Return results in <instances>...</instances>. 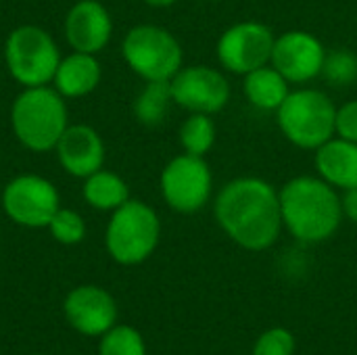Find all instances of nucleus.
<instances>
[{"instance_id":"b1692460","label":"nucleus","mask_w":357,"mask_h":355,"mask_svg":"<svg viewBox=\"0 0 357 355\" xmlns=\"http://www.w3.org/2000/svg\"><path fill=\"white\" fill-rule=\"evenodd\" d=\"M322 73L335 86H349L357 80V56L351 50L326 52Z\"/></svg>"},{"instance_id":"0eeeda50","label":"nucleus","mask_w":357,"mask_h":355,"mask_svg":"<svg viewBox=\"0 0 357 355\" xmlns=\"http://www.w3.org/2000/svg\"><path fill=\"white\" fill-rule=\"evenodd\" d=\"M121 54L128 67L144 82H169L182 69V46L176 36L159 25H136L123 42Z\"/></svg>"},{"instance_id":"f03ea898","label":"nucleus","mask_w":357,"mask_h":355,"mask_svg":"<svg viewBox=\"0 0 357 355\" xmlns=\"http://www.w3.org/2000/svg\"><path fill=\"white\" fill-rule=\"evenodd\" d=\"M280 213L289 232L303 243L331 239L341 226L343 207L335 186L322 178L299 176L282 186Z\"/></svg>"},{"instance_id":"ddd939ff","label":"nucleus","mask_w":357,"mask_h":355,"mask_svg":"<svg viewBox=\"0 0 357 355\" xmlns=\"http://www.w3.org/2000/svg\"><path fill=\"white\" fill-rule=\"evenodd\" d=\"M324 59L326 50L314 33L287 31L276 38L270 63L289 82L303 84L322 73Z\"/></svg>"},{"instance_id":"393cba45","label":"nucleus","mask_w":357,"mask_h":355,"mask_svg":"<svg viewBox=\"0 0 357 355\" xmlns=\"http://www.w3.org/2000/svg\"><path fill=\"white\" fill-rule=\"evenodd\" d=\"M293 352L295 337L284 328H272L257 339L253 355H293Z\"/></svg>"},{"instance_id":"a878e982","label":"nucleus","mask_w":357,"mask_h":355,"mask_svg":"<svg viewBox=\"0 0 357 355\" xmlns=\"http://www.w3.org/2000/svg\"><path fill=\"white\" fill-rule=\"evenodd\" d=\"M335 130H337L339 138L357 142V100H349L341 109H337Z\"/></svg>"},{"instance_id":"4be33fe9","label":"nucleus","mask_w":357,"mask_h":355,"mask_svg":"<svg viewBox=\"0 0 357 355\" xmlns=\"http://www.w3.org/2000/svg\"><path fill=\"white\" fill-rule=\"evenodd\" d=\"M98 355H146V345L136 328L115 324L100 337Z\"/></svg>"},{"instance_id":"9b49d317","label":"nucleus","mask_w":357,"mask_h":355,"mask_svg":"<svg viewBox=\"0 0 357 355\" xmlns=\"http://www.w3.org/2000/svg\"><path fill=\"white\" fill-rule=\"evenodd\" d=\"M174 103L190 113H218L230 98V86L224 73L205 65L182 67L172 80Z\"/></svg>"},{"instance_id":"39448f33","label":"nucleus","mask_w":357,"mask_h":355,"mask_svg":"<svg viewBox=\"0 0 357 355\" xmlns=\"http://www.w3.org/2000/svg\"><path fill=\"white\" fill-rule=\"evenodd\" d=\"M61 56L54 38L40 25H19L4 42L8 75L23 88L52 84Z\"/></svg>"},{"instance_id":"aec40b11","label":"nucleus","mask_w":357,"mask_h":355,"mask_svg":"<svg viewBox=\"0 0 357 355\" xmlns=\"http://www.w3.org/2000/svg\"><path fill=\"white\" fill-rule=\"evenodd\" d=\"M174 103L169 82H146L142 92L134 100V115L142 126H161Z\"/></svg>"},{"instance_id":"dca6fc26","label":"nucleus","mask_w":357,"mask_h":355,"mask_svg":"<svg viewBox=\"0 0 357 355\" xmlns=\"http://www.w3.org/2000/svg\"><path fill=\"white\" fill-rule=\"evenodd\" d=\"M100 77L102 69L96 54L73 50L61 56V63L52 77V88L63 98H82L98 88Z\"/></svg>"},{"instance_id":"bb28decb","label":"nucleus","mask_w":357,"mask_h":355,"mask_svg":"<svg viewBox=\"0 0 357 355\" xmlns=\"http://www.w3.org/2000/svg\"><path fill=\"white\" fill-rule=\"evenodd\" d=\"M341 207H343V216H347L351 222L357 224V188L345 190L343 201H341Z\"/></svg>"},{"instance_id":"a211bd4d","label":"nucleus","mask_w":357,"mask_h":355,"mask_svg":"<svg viewBox=\"0 0 357 355\" xmlns=\"http://www.w3.org/2000/svg\"><path fill=\"white\" fill-rule=\"evenodd\" d=\"M82 195H84V201L92 209L115 211L126 201H130V186L115 172H109V169L100 167L98 172L84 178Z\"/></svg>"},{"instance_id":"cd10ccee","label":"nucleus","mask_w":357,"mask_h":355,"mask_svg":"<svg viewBox=\"0 0 357 355\" xmlns=\"http://www.w3.org/2000/svg\"><path fill=\"white\" fill-rule=\"evenodd\" d=\"M149 6H155V8H167L172 4H176L178 0H144Z\"/></svg>"},{"instance_id":"2eb2a0df","label":"nucleus","mask_w":357,"mask_h":355,"mask_svg":"<svg viewBox=\"0 0 357 355\" xmlns=\"http://www.w3.org/2000/svg\"><path fill=\"white\" fill-rule=\"evenodd\" d=\"M59 165L73 178H88L105 163V142L100 134L86 123H69L54 146Z\"/></svg>"},{"instance_id":"412c9836","label":"nucleus","mask_w":357,"mask_h":355,"mask_svg":"<svg viewBox=\"0 0 357 355\" xmlns=\"http://www.w3.org/2000/svg\"><path fill=\"white\" fill-rule=\"evenodd\" d=\"M215 142V123L205 113H192L180 128V144L184 153L205 157Z\"/></svg>"},{"instance_id":"5701e85b","label":"nucleus","mask_w":357,"mask_h":355,"mask_svg":"<svg viewBox=\"0 0 357 355\" xmlns=\"http://www.w3.org/2000/svg\"><path fill=\"white\" fill-rule=\"evenodd\" d=\"M48 232L59 245L71 247L86 239V222H84L82 213H77L71 207L61 205L48 224Z\"/></svg>"},{"instance_id":"c756f323","label":"nucleus","mask_w":357,"mask_h":355,"mask_svg":"<svg viewBox=\"0 0 357 355\" xmlns=\"http://www.w3.org/2000/svg\"><path fill=\"white\" fill-rule=\"evenodd\" d=\"M38 355H46V354H38Z\"/></svg>"},{"instance_id":"4468645a","label":"nucleus","mask_w":357,"mask_h":355,"mask_svg":"<svg viewBox=\"0 0 357 355\" xmlns=\"http://www.w3.org/2000/svg\"><path fill=\"white\" fill-rule=\"evenodd\" d=\"M65 40L71 50L98 54L113 36V19L98 0H77L63 23Z\"/></svg>"},{"instance_id":"f8f14e48","label":"nucleus","mask_w":357,"mask_h":355,"mask_svg":"<svg viewBox=\"0 0 357 355\" xmlns=\"http://www.w3.org/2000/svg\"><path fill=\"white\" fill-rule=\"evenodd\" d=\"M63 314L69 326L84 337H102L117 324V303L109 291L96 285H82L67 293Z\"/></svg>"},{"instance_id":"f3484780","label":"nucleus","mask_w":357,"mask_h":355,"mask_svg":"<svg viewBox=\"0 0 357 355\" xmlns=\"http://www.w3.org/2000/svg\"><path fill=\"white\" fill-rule=\"evenodd\" d=\"M316 169L335 188H357V142L331 138L316 149Z\"/></svg>"},{"instance_id":"7ed1b4c3","label":"nucleus","mask_w":357,"mask_h":355,"mask_svg":"<svg viewBox=\"0 0 357 355\" xmlns=\"http://www.w3.org/2000/svg\"><path fill=\"white\" fill-rule=\"evenodd\" d=\"M65 100L52 86L23 88L10 105V128L19 144L31 153L54 151L69 126Z\"/></svg>"},{"instance_id":"9d476101","label":"nucleus","mask_w":357,"mask_h":355,"mask_svg":"<svg viewBox=\"0 0 357 355\" xmlns=\"http://www.w3.org/2000/svg\"><path fill=\"white\" fill-rule=\"evenodd\" d=\"M274 33L257 21H243L228 27L218 40V59L232 73H251L270 63L274 50Z\"/></svg>"},{"instance_id":"c85d7f7f","label":"nucleus","mask_w":357,"mask_h":355,"mask_svg":"<svg viewBox=\"0 0 357 355\" xmlns=\"http://www.w3.org/2000/svg\"><path fill=\"white\" fill-rule=\"evenodd\" d=\"M0 201H2V188H0Z\"/></svg>"},{"instance_id":"6e6552de","label":"nucleus","mask_w":357,"mask_h":355,"mask_svg":"<svg viewBox=\"0 0 357 355\" xmlns=\"http://www.w3.org/2000/svg\"><path fill=\"white\" fill-rule=\"evenodd\" d=\"M6 218L23 228H48L61 207L59 188L44 176L19 174L2 186L0 201Z\"/></svg>"},{"instance_id":"1a4fd4ad","label":"nucleus","mask_w":357,"mask_h":355,"mask_svg":"<svg viewBox=\"0 0 357 355\" xmlns=\"http://www.w3.org/2000/svg\"><path fill=\"white\" fill-rule=\"evenodd\" d=\"M211 169L203 157L178 155L161 172V195L178 213H195L205 207L211 195Z\"/></svg>"},{"instance_id":"20e7f679","label":"nucleus","mask_w":357,"mask_h":355,"mask_svg":"<svg viewBox=\"0 0 357 355\" xmlns=\"http://www.w3.org/2000/svg\"><path fill=\"white\" fill-rule=\"evenodd\" d=\"M161 222L157 211L144 201L130 199L111 211L105 247L113 262L121 266H138L146 262L159 245Z\"/></svg>"},{"instance_id":"f257e3e1","label":"nucleus","mask_w":357,"mask_h":355,"mask_svg":"<svg viewBox=\"0 0 357 355\" xmlns=\"http://www.w3.org/2000/svg\"><path fill=\"white\" fill-rule=\"evenodd\" d=\"M220 228L243 249L264 251L272 247L282 228L280 197L266 180L236 178L215 199Z\"/></svg>"},{"instance_id":"423d86ee","label":"nucleus","mask_w":357,"mask_h":355,"mask_svg":"<svg viewBox=\"0 0 357 355\" xmlns=\"http://www.w3.org/2000/svg\"><path fill=\"white\" fill-rule=\"evenodd\" d=\"M278 126L295 146L316 151L337 134V107L320 90H295L278 107Z\"/></svg>"},{"instance_id":"6ab92c4d","label":"nucleus","mask_w":357,"mask_h":355,"mask_svg":"<svg viewBox=\"0 0 357 355\" xmlns=\"http://www.w3.org/2000/svg\"><path fill=\"white\" fill-rule=\"evenodd\" d=\"M289 92V80L274 67L264 65L245 75V94L257 109L278 111Z\"/></svg>"}]
</instances>
